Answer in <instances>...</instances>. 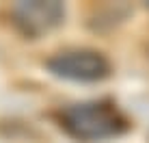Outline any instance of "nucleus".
Returning <instances> with one entry per match:
<instances>
[{
  "label": "nucleus",
  "instance_id": "1",
  "mask_svg": "<svg viewBox=\"0 0 149 143\" xmlns=\"http://www.w3.org/2000/svg\"><path fill=\"white\" fill-rule=\"evenodd\" d=\"M58 121L69 137L78 141H104L127 130V119L115 106L104 102H84L61 111Z\"/></svg>",
  "mask_w": 149,
  "mask_h": 143
},
{
  "label": "nucleus",
  "instance_id": "2",
  "mask_svg": "<svg viewBox=\"0 0 149 143\" xmlns=\"http://www.w3.org/2000/svg\"><path fill=\"white\" fill-rule=\"evenodd\" d=\"M45 67L56 78L76 83H97L110 76V61L97 50H65L45 61Z\"/></svg>",
  "mask_w": 149,
  "mask_h": 143
},
{
  "label": "nucleus",
  "instance_id": "3",
  "mask_svg": "<svg viewBox=\"0 0 149 143\" xmlns=\"http://www.w3.org/2000/svg\"><path fill=\"white\" fill-rule=\"evenodd\" d=\"M11 22L26 37L37 39L56 28L65 18V7L54 0H33V2H15L9 9Z\"/></svg>",
  "mask_w": 149,
  "mask_h": 143
}]
</instances>
